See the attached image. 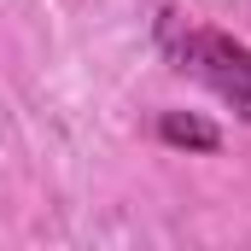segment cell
I'll list each match as a JSON object with an SVG mask.
<instances>
[{"label": "cell", "instance_id": "6da1fadb", "mask_svg": "<svg viewBox=\"0 0 251 251\" xmlns=\"http://www.w3.org/2000/svg\"><path fill=\"white\" fill-rule=\"evenodd\" d=\"M176 59L193 82H204L222 105H234L251 123V47L246 41H234L228 29H187Z\"/></svg>", "mask_w": 251, "mask_h": 251}, {"label": "cell", "instance_id": "7a4b0ae2", "mask_svg": "<svg viewBox=\"0 0 251 251\" xmlns=\"http://www.w3.org/2000/svg\"><path fill=\"white\" fill-rule=\"evenodd\" d=\"M158 140L164 146H181V152H216L222 146L216 123H204L199 111H164L158 117Z\"/></svg>", "mask_w": 251, "mask_h": 251}]
</instances>
